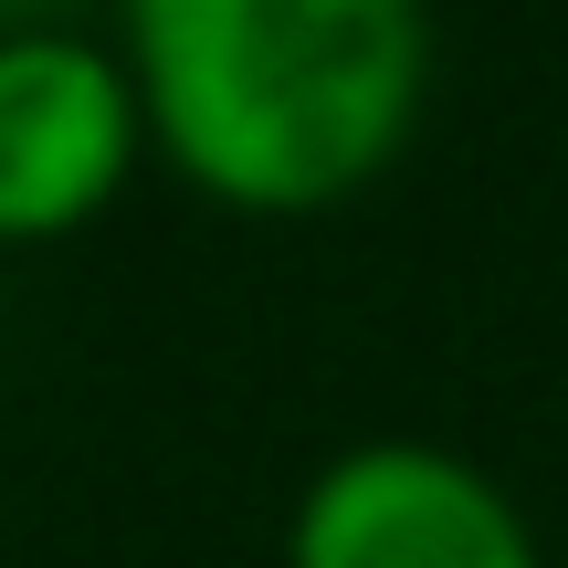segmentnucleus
<instances>
[{"label":"nucleus","mask_w":568,"mask_h":568,"mask_svg":"<svg viewBox=\"0 0 568 568\" xmlns=\"http://www.w3.org/2000/svg\"><path fill=\"white\" fill-rule=\"evenodd\" d=\"M116 42L148 148L232 211L358 201L432 95V21L410 0H138Z\"/></svg>","instance_id":"1"},{"label":"nucleus","mask_w":568,"mask_h":568,"mask_svg":"<svg viewBox=\"0 0 568 568\" xmlns=\"http://www.w3.org/2000/svg\"><path fill=\"white\" fill-rule=\"evenodd\" d=\"M284 568H548L506 474L432 432L337 443L284 506Z\"/></svg>","instance_id":"2"},{"label":"nucleus","mask_w":568,"mask_h":568,"mask_svg":"<svg viewBox=\"0 0 568 568\" xmlns=\"http://www.w3.org/2000/svg\"><path fill=\"white\" fill-rule=\"evenodd\" d=\"M148 105L116 32L84 21H0V243L84 232L126 190Z\"/></svg>","instance_id":"3"}]
</instances>
